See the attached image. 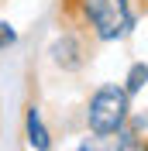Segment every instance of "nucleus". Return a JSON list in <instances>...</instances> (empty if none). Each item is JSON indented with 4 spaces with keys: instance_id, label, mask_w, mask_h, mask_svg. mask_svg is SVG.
<instances>
[{
    "instance_id": "nucleus-1",
    "label": "nucleus",
    "mask_w": 148,
    "mask_h": 151,
    "mask_svg": "<svg viewBox=\"0 0 148 151\" xmlns=\"http://www.w3.org/2000/svg\"><path fill=\"white\" fill-rule=\"evenodd\" d=\"M138 0H62V17L90 31L96 45H120L141 24Z\"/></svg>"
},
{
    "instance_id": "nucleus-2",
    "label": "nucleus",
    "mask_w": 148,
    "mask_h": 151,
    "mask_svg": "<svg viewBox=\"0 0 148 151\" xmlns=\"http://www.w3.org/2000/svg\"><path fill=\"white\" fill-rule=\"evenodd\" d=\"M131 113H134V96L124 89V83H100V86H93V93L86 96L83 127L93 137L110 141L114 134L131 120Z\"/></svg>"
},
{
    "instance_id": "nucleus-3",
    "label": "nucleus",
    "mask_w": 148,
    "mask_h": 151,
    "mask_svg": "<svg viewBox=\"0 0 148 151\" xmlns=\"http://www.w3.org/2000/svg\"><path fill=\"white\" fill-rule=\"evenodd\" d=\"M93 45L96 41L90 38V31H83L79 24H69L65 21V28L55 31L52 41L45 45V58H48V65L55 69V72L79 76L90 65V58H93Z\"/></svg>"
},
{
    "instance_id": "nucleus-4",
    "label": "nucleus",
    "mask_w": 148,
    "mask_h": 151,
    "mask_svg": "<svg viewBox=\"0 0 148 151\" xmlns=\"http://www.w3.org/2000/svg\"><path fill=\"white\" fill-rule=\"evenodd\" d=\"M21 134H24V148L31 151H52L55 148V134L45 120V110L31 100L24 103V117H21Z\"/></svg>"
},
{
    "instance_id": "nucleus-5",
    "label": "nucleus",
    "mask_w": 148,
    "mask_h": 151,
    "mask_svg": "<svg viewBox=\"0 0 148 151\" xmlns=\"http://www.w3.org/2000/svg\"><path fill=\"white\" fill-rule=\"evenodd\" d=\"M107 148H114V151H148V134L138 131L134 124H124L110 141H107Z\"/></svg>"
},
{
    "instance_id": "nucleus-6",
    "label": "nucleus",
    "mask_w": 148,
    "mask_h": 151,
    "mask_svg": "<svg viewBox=\"0 0 148 151\" xmlns=\"http://www.w3.org/2000/svg\"><path fill=\"white\" fill-rule=\"evenodd\" d=\"M120 83H124V89H128L131 96H141L148 89V62H145V58H134V62L128 65V72H124Z\"/></svg>"
},
{
    "instance_id": "nucleus-7",
    "label": "nucleus",
    "mask_w": 148,
    "mask_h": 151,
    "mask_svg": "<svg viewBox=\"0 0 148 151\" xmlns=\"http://www.w3.org/2000/svg\"><path fill=\"white\" fill-rule=\"evenodd\" d=\"M17 41H21L17 24H10L7 17H0V52H10V48H17Z\"/></svg>"
},
{
    "instance_id": "nucleus-8",
    "label": "nucleus",
    "mask_w": 148,
    "mask_h": 151,
    "mask_svg": "<svg viewBox=\"0 0 148 151\" xmlns=\"http://www.w3.org/2000/svg\"><path fill=\"white\" fill-rule=\"evenodd\" d=\"M138 4H141V10H145V14H148V0H138Z\"/></svg>"
},
{
    "instance_id": "nucleus-9",
    "label": "nucleus",
    "mask_w": 148,
    "mask_h": 151,
    "mask_svg": "<svg viewBox=\"0 0 148 151\" xmlns=\"http://www.w3.org/2000/svg\"><path fill=\"white\" fill-rule=\"evenodd\" d=\"M0 4H4V0H0Z\"/></svg>"
}]
</instances>
